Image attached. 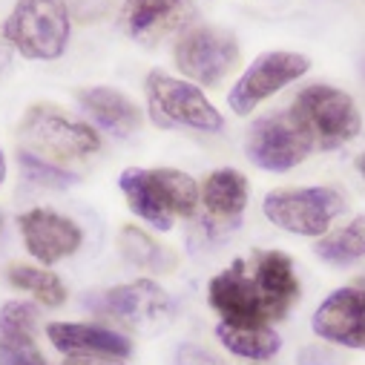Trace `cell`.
Instances as JSON below:
<instances>
[{
	"label": "cell",
	"mask_w": 365,
	"mask_h": 365,
	"mask_svg": "<svg viewBox=\"0 0 365 365\" xmlns=\"http://www.w3.org/2000/svg\"><path fill=\"white\" fill-rule=\"evenodd\" d=\"M118 187L130 210L158 230H170L173 219H190L199 205V185L193 175L173 167H127Z\"/></svg>",
	"instance_id": "6da1fadb"
},
{
	"label": "cell",
	"mask_w": 365,
	"mask_h": 365,
	"mask_svg": "<svg viewBox=\"0 0 365 365\" xmlns=\"http://www.w3.org/2000/svg\"><path fill=\"white\" fill-rule=\"evenodd\" d=\"M207 299L222 322L236 328H259L288 317V308L264 291L256 273L247 270L245 259H236L230 267L216 273L207 285Z\"/></svg>",
	"instance_id": "7a4b0ae2"
},
{
	"label": "cell",
	"mask_w": 365,
	"mask_h": 365,
	"mask_svg": "<svg viewBox=\"0 0 365 365\" xmlns=\"http://www.w3.org/2000/svg\"><path fill=\"white\" fill-rule=\"evenodd\" d=\"M288 113L308 133L314 150H336L354 141L362 130V118L354 98L328 83H311L299 89Z\"/></svg>",
	"instance_id": "3957f363"
},
{
	"label": "cell",
	"mask_w": 365,
	"mask_h": 365,
	"mask_svg": "<svg viewBox=\"0 0 365 365\" xmlns=\"http://www.w3.org/2000/svg\"><path fill=\"white\" fill-rule=\"evenodd\" d=\"M4 38L29 61H55L69 43L63 0H18L4 24Z\"/></svg>",
	"instance_id": "277c9868"
},
{
	"label": "cell",
	"mask_w": 365,
	"mask_h": 365,
	"mask_svg": "<svg viewBox=\"0 0 365 365\" xmlns=\"http://www.w3.org/2000/svg\"><path fill=\"white\" fill-rule=\"evenodd\" d=\"M345 207V196L334 187H279L262 202L267 222L294 236H325Z\"/></svg>",
	"instance_id": "5b68a950"
},
{
	"label": "cell",
	"mask_w": 365,
	"mask_h": 365,
	"mask_svg": "<svg viewBox=\"0 0 365 365\" xmlns=\"http://www.w3.org/2000/svg\"><path fill=\"white\" fill-rule=\"evenodd\" d=\"M147 101L158 127H190L202 133H219L225 127L222 113L196 83L173 78L167 72L147 75Z\"/></svg>",
	"instance_id": "8992f818"
},
{
	"label": "cell",
	"mask_w": 365,
	"mask_h": 365,
	"mask_svg": "<svg viewBox=\"0 0 365 365\" xmlns=\"http://www.w3.org/2000/svg\"><path fill=\"white\" fill-rule=\"evenodd\" d=\"M21 138L26 144V153H41L55 161L86 158L101 150V138L93 127L83 121H72L61 110L46 104H38L24 115Z\"/></svg>",
	"instance_id": "52a82bcc"
},
{
	"label": "cell",
	"mask_w": 365,
	"mask_h": 365,
	"mask_svg": "<svg viewBox=\"0 0 365 365\" xmlns=\"http://www.w3.org/2000/svg\"><path fill=\"white\" fill-rule=\"evenodd\" d=\"M89 305L135 334H155L173 319V299L153 279H135V282L110 288L98 294Z\"/></svg>",
	"instance_id": "ba28073f"
},
{
	"label": "cell",
	"mask_w": 365,
	"mask_h": 365,
	"mask_svg": "<svg viewBox=\"0 0 365 365\" xmlns=\"http://www.w3.org/2000/svg\"><path fill=\"white\" fill-rule=\"evenodd\" d=\"M245 153L256 167L267 173H285L302 164L314 153V144L308 133L299 127V121L285 110L259 118L247 130Z\"/></svg>",
	"instance_id": "9c48e42d"
},
{
	"label": "cell",
	"mask_w": 365,
	"mask_h": 365,
	"mask_svg": "<svg viewBox=\"0 0 365 365\" xmlns=\"http://www.w3.org/2000/svg\"><path fill=\"white\" fill-rule=\"evenodd\" d=\"M239 43L227 29L219 26H193L175 43V66L196 83L216 86L239 63Z\"/></svg>",
	"instance_id": "30bf717a"
},
{
	"label": "cell",
	"mask_w": 365,
	"mask_h": 365,
	"mask_svg": "<svg viewBox=\"0 0 365 365\" xmlns=\"http://www.w3.org/2000/svg\"><path fill=\"white\" fill-rule=\"evenodd\" d=\"M311 61L299 52H264L259 55L245 75L233 83L227 104L236 115H247L253 113L262 101H267L270 96H277L279 89H285L288 83H294L297 78H302L308 72Z\"/></svg>",
	"instance_id": "8fae6325"
},
{
	"label": "cell",
	"mask_w": 365,
	"mask_h": 365,
	"mask_svg": "<svg viewBox=\"0 0 365 365\" xmlns=\"http://www.w3.org/2000/svg\"><path fill=\"white\" fill-rule=\"evenodd\" d=\"M311 328L328 345L365 351V294L359 288L334 291L314 311Z\"/></svg>",
	"instance_id": "7c38bea8"
},
{
	"label": "cell",
	"mask_w": 365,
	"mask_h": 365,
	"mask_svg": "<svg viewBox=\"0 0 365 365\" xmlns=\"http://www.w3.org/2000/svg\"><path fill=\"white\" fill-rule=\"evenodd\" d=\"M196 18V6L190 0H127L121 9V29L144 43L153 46L167 35L185 29Z\"/></svg>",
	"instance_id": "4fadbf2b"
},
{
	"label": "cell",
	"mask_w": 365,
	"mask_h": 365,
	"mask_svg": "<svg viewBox=\"0 0 365 365\" xmlns=\"http://www.w3.org/2000/svg\"><path fill=\"white\" fill-rule=\"evenodd\" d=\"M18 225H21L26 250L41 264H55V262L72 256L83 242V233L72 219H66L55 210H46V207L26 210L18 219Z\"/></svg>",
	"instance_id": "5bb4252c"
},
{
	"label": "cell",
	"mask_w": 365,
	"mask_h": 365,
	"mask_svg": "<svg viewBox=\"0 0 365 365\" xmlns=\"http://www.w3.org/2000/svg\"><path fill=\"white\" fill-rule=\"evenodd\" d=\"M49 342L66 356H104V359H127L133 354V342L107 325L93 322H49Z\"/></svg>",
	"instance_id": "9a60e30c"
},
{
	"label": "cell",
	"mask_w": 365,
	"mask_h": 365,
	"mask_svg": "<svg viewBox=\"0 0 365 365\" xmlns=\"http://www.w3.org/2000/svg\"><path fill=\"white\" fill-rule=\"evenodd\" d=\"M83 113L107 133L127 138L141 127V110L113 86H89L78 93Z\"/></svg>",
	"instance_id": "2e32d148"
},
{
	"label": "cell",
	"mask_w": 365,
	"mask_h": 365,
	"mask_svg": "<svg viewBox=\"0 0 365 365\" xmlns=\"http://www.w3.org/2000/svg\"><path fill=\"white\" fill-rule=\"evenodd\" d=\"M199 199H202L210 219L236 225L239 216L245 213V205H247V178L233 167L213 170L205 181Z\"/></svg>",
	"instance_id": "e0dca14e"
},
{
	"label": "cell",
	"mask_w": 365,
	"mask_h": 365,
	"mask_svg": "<svg viewBox=\"0 0 365 365\" xmlns=\"http://www.w3.org/2000/svg\"><path fill=\"white\" fill-rule=\"evenodd\" d=\"M253 273L256 279L264 285V291L282 302L288 311L294 308V302L299 299V279H297V270L291 256L279 253V250H262L253 256Z\"/></svg>",
	"instance_id": "ac0fdd59"
},
{
	"label": "cell",
	"mask_w": 365,
	"mask_h": 365,
	"mask_svg": "<svg viewBox=\"0 0 365 365\" xmlns=\"http://www.w3.org/2000/svg\"><path fill=\"white\" fill-rule=\"evenodd\" d=\"M216 336L230 354H236L242 359H250V362H267L270 356H277L279 348H282V336L270 325L236 328V325H225L222 322L216 328Z\"/></svg>",
	"instance_id": "d6986e66"
},
{
	"label": "cell",
	"mask_w": 365,
	"mask_h": 365,
	"mask_svg": "<svg viewBox=\"0 0 365 365\" xmlns=\"http://www.w3.org/2000/svg\"><path fill=\"white\" fill-rule=\"evenodd\" d=\"M121 253L130 264L141 267V270H153V273H167L175 267V256L170 253V247H161L153 236H147L141 227L127 225L121 230Z\"/></svg>",
	"instance_id": "ffe728a7"
},
{
	"label": "cell",
	"mask_w": 365,
	"mask_h": 365,
	"mask_svg": "<svg viewBox=\"0 0 365 365\" xmlns=\"http://www.w3.org/2000/svg\"><path fill=\"white\" fill-rule=\"evenodd\" d=\"M314 250L331 264H351L356 259H365V216H356L345 227L325 233Z\"/></svg>",
	"instance_id": "44dd1931"
},
{
	"label": "cell",
	"mask_w": 365,
	"mask_h": 365,
	"mask_svg": "<svg viewBox=\"0 0 365 365\" xmlns=\"http://www.w3.org/2000/svg\"><path fill=\"white\" fill-rule=\"evenodd\" d=\"M9 282L18 291L32 294L46 308H61L66 302V288H63L61 277H58V273H52V270H46V267L15 264V267H9Z\"/></svg>",
	"instance_id": "7402d4cb"
},
{
	"label": "cell",
	"mask_w": 365,
	"mask_h": 365,
	"mask_svg": "<svg viewBox=\"0 0 365 365\" xmlns=\"http://www.w3.org/2000/svg\"><path fill=\"white\" fill-rule=\"evenodd\" d=\"M21 170L26 175V181H32V185L38 187H49V190H63L69 185H75L78 175L75 173H66L63 167L52 164V161H43L41 155L35 153H21Z\"/></svg>",
	"instance_id": "603a6c76"
},
{
	"label": "cell",
	"mask_w": 365,
	"mask_h": 365,
	"mask_svg": "<svg viewBox=\"0 0 365 365\" xmlns=\"http://www.w3.org/2000/svg\"><path fill=\"white\" fill-rule=\"evenodd\" d=\"M0 365H49L32 334L0 331Z\"/></svg>",
	"instance_id": "cb8c5ba5"
},
{
	"label": "cell",
	"mask_w": 365,
	"mask_h": 365,
	"mask_svg": "<svg viewBox=\"0 0 365 365\" xmlns=\"http://www.w3.org/2000/svg\"><path fill=\"white\" fill-rule=\"evenodd\" d=\"M38 325V311L29 302L12 299L0 308V331H18V334H32Z\"/></svg>",
	"instance_id": "d4e9b609"
},
{
	"label": "cell",
	"mask_w": 365,
	"mask_h": 365,
	"mask_svg": "<svg viewBox=\"0 0 365 365\" xmlns=\"http://www.w3.org/2000/svg\"><path fill=\"white\" fill-rule=\"evenodd\" d=\"M297 362L299 365H348L345 356L331 348L328 342H314V345H305L299 354H297Z\"/></svg>",
	"instance_id": "484cf974"
},
{
	"label": "cell",
	"mask_w": 365,
	"mask_h": 365,
	"mask_svg": "<svg viewBox=\"0 0 365 365\" xmlns=\"http://www.w3.org/2000/svg\"><path fill=\"white\" fill-rule=\"evenodd\" d=\"M175 365H225V359L202 345H181L175 354Z\"/></svg>",
	"instance_id": "4316f807"
},
{
	"label": "cell",
	"mask_w": 365,
	"mask_h": 365,
	"mask_svg": "<svg viewBox=\"0 0 365 365\" xmlns=\"http://www.w3.org/2000/svg\"><path fill=\"white\" fill-rule=\"evenodd\" d=\"M63 365H121V359H104V356H69Z\"/></svg>",
	"instance_id": "83f0119b"
},
{
	"label": "cell",
	"mask_w": 365,
	"mask_h": 365,
	"mask_svg": "<svg viewBox=\"0 0 365 365\" xmlns=\"http://www.w3.org/2000/svg\"><path fill=\"white\" fill-rule=\"evenodd\" d=\"M4 178H6V158L0 153V185H4Z\"/></svg>",
	"instance_id": "f1b7e54d"
},
{
	"label": "cell",
	"mask_w": 365,
	"mask_h": 365,
	"mask_svg": "<svg viewBox=\"0 0 365 365\" xmlns=\"http://www.w3.org/2000/svg\"><path fill=\"white\" fill-rule=\"evenodd\" d=\"M356 170H359V175L365 178V153H362V155L356 158Z\"/></svg>",
	"instance_id": "f546056e"
},
{
	"label": "cell",
	"mask_w": 365,
	"mask_h": 365,
	"mask_svg": "<svg viewBox=\"0 0 365 365\" xmlns=\"http://www.w3.org/2000/svg\"><path fill=\"white\" fill-rule=\"evenodd\" d=\"M354 288H359V291H362V294H365V277H359V279H356V285H354Z\"/></svg>",
	"instance_id": "4dcf8cb0"
}]
</instances>
